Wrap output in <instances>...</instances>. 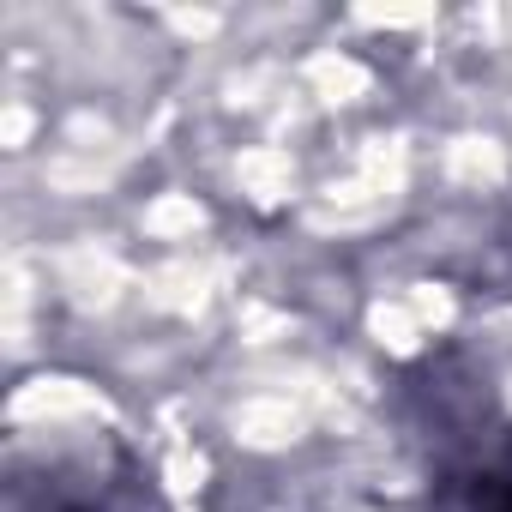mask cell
Masks as SVG:
<instances>
[{
    "instance_id": "obj_2",
    "label": "cell",
    "mask_w": 512,
    "mask_h": 512,
    "mask_svg": "<svg viewBox=\"0 0 512 512\" xmlns=\"http://www.w3.org/2000/svg\"><path fill=\"white\" fill-rule=\"evenodd\" d=\"M440 512H512V464H476L446 482Z\"/></svg>"
},
{
    "instance_id": "obj_1",
    "label": "cell",
    "mask_w": 512,
    "mask_h": 512,
    "mask_svg": "<svg viewBox=\"0 0 512 512\" xmlns=\"http://www.w3.org/2000/svg\"><path fill=\"white\" fill-rule=\"evenodd\" d=\"M13 512H133V500L121 494V482H91V476H73V482H19L13 488Z\"/></svg>"
}]
</instances>
